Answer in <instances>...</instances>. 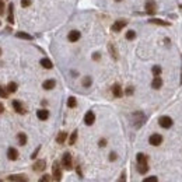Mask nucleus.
I'll list each match as a JSON object with an SVG mask.
<instances>
[{
	"label": "nucleus",
	"instance_id": "nucleus-1",
	"mask_svg": "<svg viewBox=\"0 0 182 182\" xmlns=\"http://www.w3.org/2000/svg\"><path fill=\"white\" fill-rule=\"evenodd\" d=\"M62 164L66 170H72L73 168V160H72V156L70 153H64L63 158H62Z\"/></svg>",
	"mask_w": 182,
	"mask_h": 182
},
{
	"label": "nucleus",
	"instance_id": "nucleus-2",
	"mask_svg": "<svg viewBox=\"0 0 182 182\" xmlns=\"http://www.w3.org/2000/svg\"><path fill=\"white\" fill-rule=\"evenodd\" d=\"M52 174H53V178L55 181H60L62 179V170H60V165H59V162L58 161H55L53 162V167H52Z\"/></svg>",
	"mask_w": 182,
	"mask_h": 182
},
{
	"label": "nucleus",
	"instance_id": "nucleus-3",
	"mask_svg": "<svg viewBox=\"0 0 182 182\" xmlns=\"http://www.w3.org/2000/svg\"><path fill=\"white\" fill-rule=\"evenodd\" d=\"M158 123H160L161 128L170 129L172 126V119L170 118V116H161V118L158 119Z\"/></svg>",
	"mask_w": 182,
	"mask_h": 182
},
{
	"label": "nucleus",
	"instance_id": "nucleus-4",
	"mask_svg": "<svg viewBox=\"0 0 182 182\" xmlns=\"http://www.w3.org/2000/svg\"><path fill=\"white\" fill-rule=\"evenodd\" d=\"M149 143H150L151 146H160L161 143H162V136L158 135V133H154V135H151L150 136Z\"/></svg>",
	"mask_w": 182,
	"mask_h": 182
},
{
	"label": "nucleus",
	"instance_id": "nucleus-5",
	"mask_svg": "<svg viewBox=\"0 0 182 182\" xmlns=\"http://www.w3.org/2000/svg\"><path fill=\"white\" fill-rule=\"evenodd\" d=\"M126 24H128L126 20H118L116 22H114V25H112V31L119 32L122 28H125V27H126Z\"/></svg>",
	"mask_w": 182,
	"mask_h": 182
},
{
	"label": "nucleus",
	"instance_id": "nucleus-6",
	"mask_svg": "<svg viewBox=\"0 0 182 182\" xmlns=\"http://www.w3.org/2000/svg\"><path fill=\"white\" fill-rule=\"evenodd\" d=\"M13 108H14V111H16L17 114H21V115L25 114V108H24V105H22L20 101H17V99L13 101Z\"/></svg>",
	"mask_w": 182,
	"mask_h": 182
},
{
	"label": "nucleus",
	"instance_id": "nucleus-7",
	"mask_svg": "<svg viewBox=\"0 0 182 182\" xmlns=\"http://www.w3.org/2000/svg\"><path fill=\"white\" fill-rule=\"evenodd\" d=\"M94 122H95V115H94V112H93V111H88L86 114V116H84V123L88 125V126H91Z\"/></svg>",
	"mask_w": 182,
	"mask_h": 182
},
{
	"label": "nucleus",
	"instance_id": "nucleus-8",
	"mask_svg": "<svg viewBox=\"0 0 182 182\" xmlns=\"http://www.w3.org/2000/svg\"><path fill=\"white\" fill-rule=\"evenodd\" d=\"M80 37H81V34H80L78 31H76V30H73V31L69 32L67 39H69L70 42H76V41H78V39H80Z\"/></svg>",
	"mask_w": 182,
	"mask_h": 182
},
{
	"label": "nucleus",
	"instance_id": "nucleus-9",
	"mask_svg": "<svg viewBox=\"0 0 182 182\" xmlns=\"http://www.w3.org/2000/svg\"><path fill=\"white\" fill-rule=\"evenodd\" d=\"M45 167H46V162H45V160H38L34 165H32V168H34V171L39 172V171H43L45 170Z\"/></svg>",
	"mask_w": 182,
	"mask_h": 182
},
{
	"label": "nucleus",
	"instance_id": "nucleus-10",
	"mask_svg": "<svg viewBox=\"0 0 182 182\" xmlns=\"http://www.w3.org/2000/svg\"><path fill=\"white\" fill-rule=\"evenodd\" d=\"M9 179H10L11 182H28V178H27L25 175H20V174H17V175H10Z\"/></svg>",
	"mask_w": 182,
	"mask_h": 182
},
{
	"label": "nucleus",
	"instance_id": "nucleus-11",
	"mask_svg": "<svg viewBox=\"0 0 182 182\" xmlns=\"http://www.w3.org/2000/svg\"><path fill=\"white\" fill-rule=\"evenodd\" d=\"M146 11L149 14H154L156 13V3L153 0H147V3H146Z\"/></svg>",
	"mask_w": 182,
	"mask_h": 182
},
{
	"label": "nucleus",
	"instance_id": "nucleus-12",
	"mask_svg": "<svg viewBox=\"0 0 182 182\" xmlns=\"http://www.w3.org/2000/svg\"><path fill=\"white\" fill-rule=\"evenodd\" d=\"M7 157H9V160L14 161L18 158V151L16 150V149H13V147H10L9 150H7Z\"/></svg>",
	"mask_w": 182,
	"mask_h": 182
},
{
	"label": "nucleus",
	"instance_id": "nucleus-13",
	"mask_svg": "<svg viewBox=\"0 0 182 182\" xmlns=\"http://www.w3.org/2000/svg\"><path fill=\"white\" fill-rule=\"evenodd\" d=\"M37 116H38V119H41V120H46V119L49 118V111L39 109V111H37Z\"/></svg>",
	"mask_w": 182,
	"mask_h": 182
},
{
	"label": "nucleus",
	"instance_id": "nucleus-14",
	"mask_svg": "<svg viewBox=\"0 0 182 182\" xmlns=\"http://www.w3.org/2000/svg\"><path fill=\"white\" fill-rule=\"evenodd\" d=\"M161 86H162V80H161L158 76H156L154 80L151 81V87H153L154 90H158V88H161Z\"/></svg>",
	"mask_w": 182,
	"mask_h": 182
},
{
	"label": "nucleus",
	"instance_id": "nucleus-15",
	"mask_svg": "<svg viewBox=\"0 0 182 182\" xmlns=\"http://www.w3.org/2000/svg\"><path fill=\"white\" fill-rule=\"evenodd\" d=\"M112 94L116 97V98L122 97V88H120L119 84H114V87H112Z\"/></svg>",
	"mask_w": 182,
	"mask_h": 182
},
{
	"label": "nucleus",
	"instance_id": "nucleus-16",
	"mask_svg": "<svg viewBox=\"0 0 182 182\" xmlns=\"http://www.w3.org/2000/svg\"><path fill=\"white\" fill-rule=\"evenodd\" d=\"M55 86H56V81L55 80H46V81H43V84H42V87L45 90H52Z\"/></svg>",
	"mask_w": 182,
	"mask_h": 182
},
{
	"label": "nucleus",
	"instance_id": "nucleus-17",
	"mask_svg": "<svg viewBox=\"0 0 182 182\" xmlns=\"http://www.w3.org/2000/svg\"><path fill=\"white\" fill-rule=\"evenodd\" d=\"M66 137H67V133H66V132H60V133L58 135V137H56V141H58L59 144H63Z\"/></svg>",
	"mask_w": 182,
	"mask_h": 182
},
{
	"label": "nucleus",
	"instance_id": "nucleus-18",
	"mask_svg": "<svg viewBox=\"0 0 182 182\" xmlns=\"http://www.w3.org/2000/svg\"><path fill=\"white\" fill-rule=\"evenodd\" d=\"M137 171H139L140 174H146V172L149 171L147 162H144V164H137Z\"/></svg>",
	"mask_w": 182,
	"mask_h": 182
},
{
	"label": "nucleus",
	"instance_id": "nucleus-19",
	"mask_svg": "<svg viewBox=\"0 0 182 182\" xmlns=\"http://www.w3.org/2000/svg\"><path fill=\"white\" fill-rule=\"evenodd\" d=\"M149 21H150L151 24H157V25H162V27H165V25H170V22L162 21V20H158V18H150Z\"/></svg>",
	"mask_w": 182,
	"mask_h": 182
},
{
	"label": "nucleus",
	"instance_id": "nucleus-20",
	"mask_svg": "<svg viewBox=\"0 0 182 182\" xmlns=\"http://www.w3.org/2000/svg\"><path fill=\"white\" fill-rule=\"evenodd\" d=\"M41 66H42V67H45V69H52V66H53V64H52V62H51L49 59L43 58L42 60H41Z\"/></svg>",
	"mask_w": 182,
	"mask_h": 182
},
{
	"label": "nucleus",
	"instance_id": "nucleus-21",
	"mask_svg": "<svg viewBox=\"0 0 182 182\" xmlns=\"http://www.w3.org/2000/svg\"><path fill=\"white\" fill-rule=\"evenodd\" d=\"M16 37H17V38H22V39H27V41H31L32 39V37L30 34H27V32H17Z\"/></svg>",
	"mask_w": 182,
	"mask_h": 182
},
{
	"label": "nucleus",
	"instance_id": "nucleus-22",
	"mask_svg": "<svg viewBox=\"0 0 182 182\" xmlns=\"http://www.w3.org/2000/svg\"><path fill=\"white\" fill-rule=\"evenodd\" d=\"M17 139H18V143H20L21 146L27 144V135H25V133H18Z\"/></svg>",
	"mask_w": 182,
	"mask_h": 182
},
{
	"label": "nucleus",
	"instance_id": "nucleus-23",
	"mask_svg": "<svg viewBox=\"0 0 182 182\" xmlns=\"http://www.w3.org/2000/svg\"><path fill=\"white\" fill-rule=\"evenodd\" d=\"M13 9H14V6H13V4H9V18H7V20H9V22H10V24H13V22H14V14H13Z\"/></svg>",
	"mask_w": 182,
	"mask_h": 182
},
{
	"label": "nucleus",
	"instance_id": "nucleus-24",
	"mask_svg": "<svg viewBox=\"0 0 182 182\" xmlns=\"http://www.w3.org/2000/svg\"><path fill=\"white\" fill-rule=\"evenodd\" d=\"M144 162H147V157H146L144 154L139 153V154H137V164H144Z\"/></svg>",
	"mask_w": 182,
	"mask_h": 182
},
{
	"label": "nucleus",
	"instance_id": "nucleus-25",
	"mask_svg": "<svg viewBox=\"0 0 182 182\" xmlns=\"http://www.w3.org/2000/svg\"><path fill=\"white\" fill-rule=\"evenodd\" d=\"M77 105V101H76L74 97H70L69 99H67V107L69 108H74Z\"/></svg>",
	"mask_w": 182,
	"mask_h": 182
},
{
	"label": "nucleus",
	"instance_id": "nucleus-26",
	"mask_svg": "<svg viewBox=\"0 0 182 182\" xmlns=\"http://www.w3.org/2000/svg\"><path fill=\"white\" fill-rule=\"evenodd\" d=\"M7 91H9V93H16V91H17V84H16V83H13V81L9 83V86H7Z\"/></svg>",
	"mask_w": 182,
	"mask_h": 182
},
{
	"label": "nucleus",
	"instance_id": "nucleus-27",
	"mask_svg": "<svg viewBox=\"0 0 182 182\" xmlns=\"http://www.w3.org/2000/svg\"><path fill=\"white\" fill-rule=\"evenodd\" d=\"M76 140H77V130H74V132L72 133V136H70V139H69V143H70V144H74Z\"/></svg>",
	"mask_w": 182,
	"mask_h": 182
},
{
	"label": "nucleus",
	"instance_id": "nucleus-28",
	"mask_svg": "<svg viewBox=\"0 0 182 182\" xmlns=\"http://www.w3.org/2000/svg\"><path fill=\"white\" fill-rule=\"evenodd\" d=\"M135 38H136V32L135 31H128L126 32V39L132 41V39H135Z\"/></svg>",
	"mask_w": 182,
	"mask_h": 182
},
{
	"label": "nucleus",
	"instance_id": "nucleus-29",
	"mask_svg": "<svg viewBox=\"0 0 182 182\" xmlns=\"http://www.w3.org/2000/svg\"><path fill=\"white\" fill-rule=\"evenodd\" d=\"M151 72H153L154 76H160L161 74V67L160 66H154V67L151 69Z\"/></svg>",
	"mask_w": 182,
	"mask_h": 182
},
{
	"label": "nucleus",
	"instance_id": "nucleus-30",
	"mask_svg": "<svg viewBox=\"0 0 182 182\" xmlns=\"http://www.w3.org/2000/svg\"><path fill=\"white\" fill-rule=\"evenodd\" d=\"M0 97H1V98H7V97H9V91L4 90L1 86H0Z\"/></svg>",
	"mask_w": 182,
	"mask_h": 182
},
{
	"label": "nucleus",
	"instance_id": "nucleus-31",
	"mask_svg": "<svg viewBox=\"0 0 182 182\" xmlns=\"http://www.w3.org/2000/svg\"><path fill=\"white\" fill-rule=\"evenodd\" d=\"M83 86L84 87L91 86V77H84V80H83Z\"/></svg>",
	"mask_w": 182,
	"mask_h": 182
},
{
	"label": "nucleus",
	"instance_id": "nucleus-32",
	"mask_svg": "<svg viewBox=\"0 0 182 182\" xmlns=\"http://www.w3.org/2000/svg\"><path fill=\"white\" fill-rule=\"evenodd\" d=\"M143 182H158L157 177H149V178H144Z\"/></svg>",
	"mask_w": 182,
	"mask_h": 182
},
{
	"label": "nucleus",
	"instance_id": "nucleus-33",
	"mask_svg": "<svg viewBox=\"0 0 182 182\" xmlns=\"http://www.w3.org/2000/svg\"><path fill=\"white\" fill-rule=\"evenodd\" d=\"M31 4V0H21V6L22 7H28Z\"/></svg>",
	"mask_w": 182,
	"mask_h": 182
},
{
	"label": "nucleus",
	"instance_id": "nucleus-34",
	"mask_svg": "<svg viewBox=\"0 0 182 182\" xmlns=\"http://www.w3.org/2000/svg\"><path fill=\"white\" fill-rule=\"evenodd\" d=\"M39 182H51V178H49V175H43L42 178L39 179Z\"/></svg>",
	"mask_w": 182,
	"mask_h": 182
},
{
	"label": "nucleus",
	"instance_id": "nucleus-35",
	"mask_svg": "<svg viewBox=\"0 0 182 182\" xmlns=\"http://www.w3.org/2000/svg\"><path fill=\"white\" fill-rule=\"evenodd\" d=\"M109 49H111V52H112V56L116 59V58H118V55H116V52H115V48H114V45H109Z\"/></svg>",
	"mask_w": 182,
	"mask_h": 182
},
{
	"label": "nucleus",
	"instance_id": "nucleus-36",
	"mask_svg": "<svg viewBox=\"0 0 182 182\" xmlns=\"http://www.w3.org/2000/svg\"><path fill=\"white\" fill-rule=\"evenodd\" d=\"M4 14V3L0 0V16H3Z\"/></svg>",
	"mask_w": 182,
	"mask_h": 182
},
{
	"label": "nucleus",
	"instance_id": "nucleus-37",
	"mask_svg": "<svg viewBox=\"0 0 182 182\" xmlns=\"http://www.w3.org/2000/svg\"><path fill=\"white\" fill-rule=\"evenodd\" d=\"M133 94V87H128L126 88V95H132Z\"/></svg>",
	"mask_w": 182,
	"mask_h": 182
},
{
	"label": "nucleus",
	"instance_id": "nucleus-38",
	"mask_svg": "<svg viewBox=\"0 0 182 182\" xmlns=\"http://www.w3.org/2000/svg\"><path fill=\"white\" fill-rule=\"evenodd\" d=\"M119 182H126V174L125 172H122V175H120V179Z\"/></svg>",
	"mask_w": 182,
	"mask_h": 182
},
{
	"label": "nucleus",
	"instance_id": "nucleus-39",
	"mask_svg": "<svg viewBox=\"0 0 182 182\" xmlns=\"http://www.w3.org/2000/svg\"><path fill=\"white\" fill-rule=\"evenodd\" d=\"M109 160H111V161L116 160V154H115V153H111V156H109Z\"/></svg>",
	"mask_w": 182,
	"mask_h": 182
},
{
	"label": "nucleus",
	"instance_id": "nucleus-40",
	"mask_svg": "<svg viewBox=\"0 0 182 182\" xmlns=\"http://www.w3.org/2000/svg\"><path fill=\"white\" fill-rule=\"evenodd\" d=\"M105 144H107V140H105V139H101V140H99V146H101V147H104Z\"/></svg>",
	"mask_w": 182,
	"mask_h": 182
},
{
	"label": "nucleus",
	"instance_id": "nucleus-41",
	"mask_svg": "<svg viewBox=\"0 0 182 182\" xmlns=\"http://www.w3.org/2000/svg\"><path fill=\"white\" fill-rule=\"evenodd\" d=\"M38 151H39V147H38V149H37V150H35V151H34V153H32L31 158H35V157H37V154H38Z\"/></svg>",
	"mask_w": 182,
	"mask_h": 182
},
{
	"label": "nucleus",
	"instance_id": "nucleus-42",
	"mask_svg": "<svg viewBox=\"0 0 182 182\" xmlns=\"http://www.w3.org/2000/svg\"><path fill=\"white\" fill-rule=\"evenodd\" d=\"M99 58H101V56H99V53H94V55H93V59H94V60H98Z\"/></svg>",
	"mask_w": 182,
	"mask_h": 182
},
{
	"label": "nucleus",
	"instance_id": "nucleus-43",
	"mask_svg": "<svg viewBox=\"0 0 182 182\" xmlns=\"http://www.w3.org/2000/svg\"><path fill=\"white\" fill-rule=\"evenodd\" d=\"M3 111H4V107H3V104H1V102H0V114H1V112H3Z\"/></svg>",
	"mask_w": 182,
	"mask_h": 182
},
{
	"label": "nucleus",
	"instance_id": "nucleus-44",
	"mask_svg": "<svg viewBox=\"0 0 182 182\" xmlns=\"http://www.w3.org/2000/svg\"><path fill=\"white\" fill-rule=\"evenodd\" d=\"M181 84H182V77H181Z\"/></svg>",
	"mask_w": 182,
	"mask_h": 182
},
{
	"label": "nucleus",
	"instance_id": "nucleus-45",
	"mask_svg": "<svg viewBox=\"0 0 182 182\" xmlns=\"http://www.w3.org/2000/svg\"><path fill=\"white\" fill-rule=\"evenodd\" d=\"M0 55H1V49H0Z\"/></svg>",
	"mask_w": 182,
	"mask_h": 182
},
{
	"label": "nucleus",
	"instance_id": "nucleus-46",
	"mask_svg": "<svg viewBox=\"0 0 182 182\" xmlns=\"http://www.w3.org/2000/svg\"><path fill=\"white\" fill-rule=\"evenodd\" d=\"M115 1H120V0H115Z\"/></svg>",
	"mask_w": 182,
	"mask_h": 182
},
{
	"label": "nucleus",
	"instance_id": "nucleus-47",
	"mask_svg": "<svg viewBox=\"0 0 182 182\" xmlns=\"http://www.w3.org/2000/svg\"><path fill=\"white\" fill-rule=\"evenodd\" d=\"M181 9H182V6H181Z\"/></svg>",
	"mask_w": 182,
	"mask_h": 182
},
{
	"label": "nucleus",
	"instance_id": "nucleus-48",
	"mask_svg": "<svg viewBox=\"0 0 182 182\" xmlns=\"http://www.w3.org/2000/svg\"><path fill=\"white\" fill-rule=\"evenodd\" d=\"M0 182H3V181H0Z\"/></svg>",
	"mask_w": 182,
	"mask_h": 182
}]
</instances>
